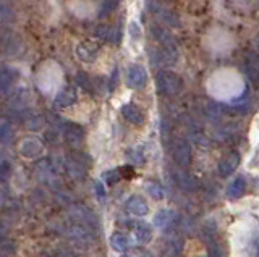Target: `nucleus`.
<instances>
[{"label":"nucleus","instance_id":"obj_33","mask_svg":"<svg viewBox=\"0 0 259 257\" xmlns=\"http://www.w3.org/2000/svg\"><path fill=\"white\" fill-rule=\"evenodd\" d=\"M78 83L84 87V89H88V86H89V78L84 75V73H79L78 75Z\"/></svg>","mask_w":259,"mask_h":257},{"label":"nucleus","instance_id":"obj_35","mask_svg":"<svg viewBox=\"0 0 259 257\" xmlns=\"http://www.w3.org/2000/svg\"><path fill=\"white\" fill-rule=\"evenodd\" d=\"M4 235H5V227H4V225H2V223H0V241H2Z\"/></svg>","mask_w":259,"mask_h":257},{"label":"nucleus","instance_id":"obj_24","mask_svg":"<svg viewBox=\"0 0 259 257\" xmlns=\"http://www.w3.org/2000/svg\"><path fill=\"white\" fill-rule=\"evenodd\" d=\"M110 244L112 247L118 252H126L130 247H132V243H130V238L123 233H113L110 236Z\"/></svg>","mask_w":259,"mask_h":257},{"label":"nucleus","instance_id":"obj_21","mask_svg":"<svg viewBox=\"0 0 259 257\" xmlns=\"http://www.w3.org/2000/svg\"><path fill=\"white\" fill-rule=\"evenodd\" d=\"M16 20L15 9L7 2V0H0V25H12Z\"/></svg>","mask_w":259,"mask_h":257},{"label":"nucleus","instance_id":"obj_7","mask_svg":"<svg viewBox=\"0 0 259 257\" xmlns=\"http://www.w3.org/2000/svg\"><path fill=\"white\" fill-rule=\"evenodd\" d=\"M126 83L130 87H133V89H143V87L148 84V73H146V70L140 65L130 67L126 73Z\"/></svg>","mask_w":259,"mask_h":257},{"label":"nucleus","instance_id":"obj_30","mask_svg":"<svg viewBox=\"0 0 259 257\" xmlns=\"http://www.w3.org/2000/svg\"><path fill=\"white\" fill-rule=\"evenodd\" d=\"M10 173H12V165L8 162H0V183H5L10 178Z\"/></svg>","mask_w":259,"mask_h":257},{"label":"nucleus","instance_id":"obj_19","mask_svg":"<svg viewBox=\"0 0 259 257\" xmlns=\"http://www.w3.org/2000/svg\"><path fill=\"white\" fill-rule=\"evenodd\" d=\"M175 212L174 211H168V209H162V211H159L156 214V217H154V225H156L157 228H162L165 230L168 228L170 225H172L175 222Z\"/></svg>","mask_w":259,"mask_h":257},{"label":"nucleus","instance_id":"obj_27","mask_svg":"<svg viewBox=\"0 0 259 257\" xmlns=\"http://www.w3.org/2000/svg\"><path fill=\"white\" fill-rule=\"evenodd\" d=\"M118 0H102L101 4V10H99V17H107L109 13H112L117 9Z\"/></svg>","mask_w":259,"mask_h":257},{"label":"nucleus","instance_id":"obj_29","mask_svg":"<svg viewBox=\"0 0 259 257\" xmlns=\"http://www.w3.org/2000/svg\"><path fill=\"white\" fill-rule=\"evenodd\" d=\"M121 178H123V176H121L120 170H110L107 173H104V180L109 184H117Z\"/></svg>","mask_w":259,"mask_h":257},{"label":"nucleus","instance_id":"obj_12","mask_svg":"<svg viewBox=\"0 0 259 257\" xmlns=\"http://www.w3.org/2000/svg\"><path fill=\"white\" fill-rule=\"evenodd\" d=\"M125 207H126V211L130 214H133L136 217H144L146 214L149 212V205L141 196H132L126 200Z\"/></svg>","mask_w":259,"mask_h":257},{"label":"nucleus","instance_id":"obj_14","mask_svg":"<svg viewBox=\"0 0 259 257\" xmlns=\"http://www.w3.org/2000/svg\"><path fill=\"white\" fill-rule=\"evenodd\" d=\"M16 79H18V71L12 67H2L0 68V91H10Z\"/></svg>","mask_w":259,"mask_h":257},{"label":"nucleus","instance_id":"obj_6","mask_svg":"<svg viewBox=\"0 0 259 257\" xmlns=\"http://www.w3.org/2000/svg\"><path fill=\"white\" fill-rule=\"evenodd\" d=\"M151 34H152L154 39H156V41L162 45V49L178 52V49H177V42H175V37H174V34L170 33L168 29L162 28V26H157V25H154V26H151Z\"/></svg>","mask_w":259,"mask_h":257},{"label":"nucleus","instance_id":"obj_20","mask_svg":"<svg viewBox=\"0 0 259 257\" xmlns=\"http://www.w3.org/2000/svg\"><path fill=\"white\" fill-rule=\"evenodd\" d=\"M76 54H78L79 60L84 63H93L97 59V49L93 44H88V42L79 44L76 49Z\"/></svg>","mask_w":259,"mask_h":257},{"label":"nucleus","instance_id":"obj_8","mask_svg":"<svg viewBox=\"0 0 259 257\" xmlns=\"http://www.w3.org/2000/svg\"><path fill=\"white\" fill-rule=\"evenodd\" d=\"M240 162H241V157L238 152H230L229 156H225L221 162H219V167H217L219 175H221L222 178H227V176L233 175L235 170L238 168Z\"/></svg>","mask_w":259,"mask_h":257},{"label":"nucleus","instance_id":"obj_18","mask_svg":"<svg viewBox=\"0 0 259 257\" xmlns=\"http://www.w3.org/2000/svg\"><path fill=\"white\" fill-rule=\"evenodd\" d=\"M245 192H246V181L243 176L235 178L229 184V188H227V196H229V199H240L245 196Z\"/></svg>","mask_w":259,"mask_h":257},{"label":"nucleus","instance_id":"obj_9","mask_svg":"<svg viewBox=\"0 0 259 257\" xmlns=\"http://www.w3.org/2000/svg\"><path fill=\"white\" fill-rule=\"evenodd\" d=\"M148 7H149V10L154 12L157 15V17L162 20V21H165L168 26H180V20H178V15L175 12H172L170 9H167V7L164 5H159L156 2H148Z\"/></svg>","mask_w":259,"mask_h":257},{"label":"nucleus","instance_id":"obj_37","mask_svg":"<svg viewBox=\"0 0 259 257\" xmlns=\"http://www.w3.org/2000/svg\"><path fill=\"white\" fill-rule=\"evenodd\" d=\"M254 45H256V50L259 52V37L256 39V42H254Z\"/></svg>","mask_w":259,"mask_h":257},{"label":"nucleus","instance_id":"obj_34","mask_svg":"<svg viewBox=\"0 0 259 257\" xmlns=\"http://www.w3.org/2000/svg\"><path fill=\"white\" fill-rule=\"evenodd\" d=\"M130 31H132V34L135 37L141 36V31H138V25H136V23H132V25H130Z\"/></svg>","mask_w":259,"mask_h":257},{"label":"nucleus","instance_id":"obj_16","mask_svg":"<svg viewBox=\"0 0 259 257\" xmlns=\"http://www.w3.org/2000/svg\"><path fill=\"white\" fill-rule=\"evenodd\" d=\"M20 152L28 159H36L42 154V144H40L37 139L34 138H28L21 142L20 146Z\"/></svg>","mask_w":259,"mask_h":257},{"label":"nucleus","instance_id":"obj_22","mask_svg":"<svg viewBox=\"0 0 259 257\" xmlns=\"http://www.w3.org/2000/svg\"><path fill=\"white\" fill-rule=\"evenodd\" d=\"M174 178H175V183L178 184V186L185 191H194L198 188V181L194 180L191 175L185 173V172H177L174 175Z\"/></svg>","mask_w":259,"mask_h":257},{"label":"nucleus","instance_id":"obj_32","mask_svg":"<svg viewBox=\"0 0 259 257\" xmlns=\"http://www.w3.org/2000/svg\"><path fill=\"white\" fill-rule=\"evenodd\" d=\"M96 192H97V197L99 199H105V189H104V186H102V183L99 181V183H96Z\"/></svg>","mask_w":259,"mask_h":257},{"label":"nucleus","instance_id":"obj_36","mask_svg":"<svg viewBox=\"0 0 259 257\" xmlns=\"http://www.w3.org/2000/svg\"><path fill=\"white\" fill-rule=\"evenodd\" d=\"M4 200H5V196H4V191H0V205L4 204Z\"/></svg>","mask_w":259,"mask_h":257},{"label":"nucleus","instance_id":"obj_28","mask_svg":"<svg viewBox=\"0 0 259 257\" xmlns=\"http://www.w3.org/2000/svg\"><path fill=\"white\" fill-rule=\"evenodd\" d=\"M148 192L154 199H162V197H164V189H162V186H160L159 183H156V181H149L148 183Z\"/></svg>","mask_w":259,"mask_h":257},{"label":"nucleus","instance_id":"obj_26","mask_svg":"<svg viewBox=\"0 0 259 257\" xmlns=\"http://www.w3.org/2000/svg\"><path fill=\"white\" fill-rule=\"evenodd\" d=\"M15 138V130L10 123H2L0 125V144L2 146H7L10 144Z\"/></svg>","mask_w":259,"mask_h":257},{"label":"nucleus","instance_id":"obj_2","mask_svg":"<svg viewBox=\"0 0 259 257\" xmlns=\"http://www.w3.org/2000/svg\"><path fill=\"white\" fill-rule=\"evenodd\" d=\"M23 49L24 45L21 37L10 26L5 25L4 28H0V54L5 57H18Z\"/></svg>","mask_w":259,"mask_h":257},{"label":"nucleus","instance_id":"obj_25","mask_svg":"<svg viewBox=\"0 0 259 257\" xmlns=\"http://www.w3.org/2000/svg\"><path fill=\"white\" fill-rule=\"evenodd\" d=\"M67 170L68 173L73 176V178H83V176L86 175V170H84V164L83 162H79L78 159H70L68 162H67Z\"/></svg>","mask_w":259,"mask_h":257},{"label":"nucleus","instance_id":"obj_5","mask_svg":"<svg viewBox=\"0 0 259 257\" xmlns=\"http://www.w3.org/2000/svg\"><path fill=\"white\" fill-rule=\"evenodd\" d=\"M68 215H70V219L73 222L88 225V227H93L96 230H97V227H99L96 214L89 207H84V205H73V207L68 209Z\"/></svg>","mask_w":259,"mask_h":257},{"label":"nucleus","instance_id":"obj_3","mask_svg":"<svg viewBox=\"0 0 259 257\" xmlns=\"http://www.w3.org/2000/svg\"><path fill=\"white\" fill-rule=\"evenodd\" d=\"M170 154H172V159L177 165L180 167H188L191 164V157H193V150L190 142L186 139L177 138L170 144Z\"/></svg>","mask_w":259,"mask_h":257},{"label":"nucleus","instance_id":"obj_15","mask_svg":"<svg viewBox=\"0 0 259 257\" xmlns=\"http://www.w3.org/2000/svg\"><path fill=\"white\" fill-rule=\"evenodd\" d=\"M120 112H121V115H123V118L130 123H133V125L144 123V114L135 106V104H125V106H121Z\"/></svg>","mask_w":259,"mask_h":257},{"label":"nucleus","instance_id":"obj_4","mask_svg":"<svg viewBox=\"0 0 259 257\" xmlns=\"http://www.w3.org/2000/svg\"><path fill=\"white\" fill-rule=\"evenodd\" d=\"M65 233L67 236L78 241V243H91V241L96 239L97 236V230L93 227H88V225L83 223H78V222H73L65 228Z\"/></svg>","mask_w":259,"mask_h":257},{"label":"nucleus","instance_id":"obj_17","mask_svg":"<svg viewBox=\"0 0 259 257\" xmlns=\"http://www.w3.org/2000/svg\"><path fill=\"white\" fill-rule=\"evenodd\" d=\"M133 230H135V236H136L138 243H140V244H148V243H151V239H152V228L149 227L148 223L136 222L133 225Z\"/></svg>","mask_w":259,"mask_h":257},{"label":"nucleus","instance_id":"obj_31","mask_svg":"<svg viewBox=\"0 0 259 257\" xmlns=\"http://www.w3.org/2000/svg\"><path fill=\"white\" fill-rule=\"evenodd\" d=\"M26 123L31 130H39V128H42L44 122L40 117H31V118H26Z\"/></svg>","mask_w":259,"mask_h":257},{"label":"nucleus","instance_id":"obj_23","mask_svg":"<svg viewBox=\"0 0 259 257\" xmlns=\"http://www.w3.org/2000/svg\"><path fill=\"white\" fill-rule=\"evenodd\" d=\"M96 37L102 39V41H109V42H118L120 34L118 31L113 28V26H107V25H102V26H97V29L94 31Z\"/></svg>","mask_w":259,"mask_h":257},{"label":"nucleus","instance_id":"obj_10","mask_svg":"<svg viewBox=\"0 0 259 257\" xmlns=\"http://www.w3.org/2000/svg\"><path fill=\"white\" fill-rule=\"evenodd\" d=\"M62 131H63V139L67 141L70 146H78V144H81L84 139L83 128L76 123H63Z\"/></svg>","mask_w":259,"mask_h":257},{"label":"nucleus","instance_id":"obj_11","mask_svg":"<svg viewBox=\"0 0 259 257\" xmlns=\"http://www.w3.org/2000/svg\"><path fill=\"white\" fill-rule=\"evenodd\" d=\"M245 73L249 83L259 87V54H249L245 60Z\"/></svg>","mask_w":259,"mask_h":257},{"label":"nucleus","instance_id":"obj_13","mask_svg":"<svg viewBox=\"0 0 259 257\" xmlns=\"http://www.w3.org/2000/svg\"><path fill=\"white\" fill-rule=\"evenodd\" d=\"M76 102V91L73 89V87H63V89L55 95V107L57 109H67V107H71L73 104Z\"/></svg>","mask_w":259,"mask_h":257},{"label":"nucleus","instance_id":"obj_1","mask_svg":"<svg viewBox=\"0 0 259 257\" xmlns=\"http://www.w3.org/2000/svg\"><path fill=\"white\" fill-rule=\"evenodd\" d=\"M156 84H157V91L162 95H167V97H177L183 92V79L178 76L174 71L168 70H160L157 76H156Z\"/></svg>","mask_w":259,"mask_h":257}]
</instances>
